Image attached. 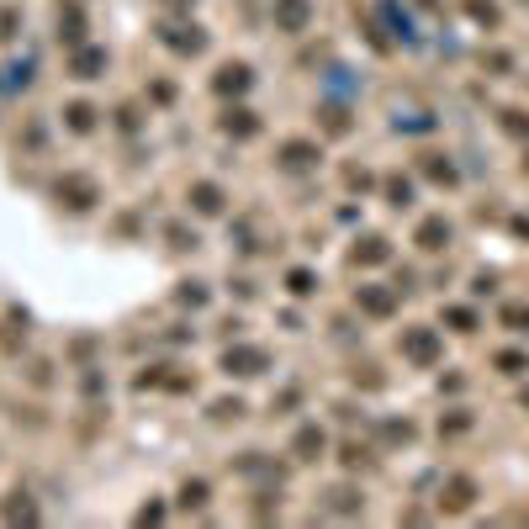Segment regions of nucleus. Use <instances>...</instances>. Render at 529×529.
<instances>
[{"instance_id":"nucleus-1","label":"nucleus","mask_w":529,"mask_h":529,"mask_svg":"<svg viewBox=\"0 0 529 529\" xmlns=\"http://www.w3.org/2000/svg\"><path fill=\"white\" fill-rule=\"evenodd\" d=\"M302 21H307V0H280V27L297 32Z\"/></svg>"},{"instance_id":"nucleus-2","label":"nucleus","mask_w":529,"mask_h":529,"mask_svg":"<svg viewBox=\"0 0 529 529\" xmlns=\"http://www.w3.org/2000/svg\"><path fill=\"white\" fill-rule=\"evenodd\" d=\"M445 239H450V228H445V222H423V233H419V244H423V249H445Z\"/></svg>"},{"instance_id":"nucleus-3","label":"nucleus","mask_w":529,"mask_h":529,"mask_svg":"<svg viewBox=\"0 0 529 529\" xmlns=\"http://www.w3.org/2000/svg\"><path fill=\"white\" fill-rule=\"evenodd\" d=\"M217 85H222V90H244V85H249V69H222Z\"/></svg>"},{"instance_id":"nucleus-4","label":"nucleus","mask_w":529,"mask_h":529,"mask_svg":"<svg viewBox=\"0 0 529 529\" xmlns=\"http://www.w3.org/2000/svg\"><path fill=\"white\" fill-rule=\"evenodd\" d=\"M196 207H201V212H217L222 201H217V190H212V186H196Z\"/></svg>"},{"instance_id":"nucleus-5","label":"nucleus","mask_w":529,"mask_h":529,"mask_svg":"<svg viewBox=\"0 0 529 529\" xmlns=\"http://www.w3.org/2000/svg\"><path fill=\"white\" fill-rule=\"evenodd\" d=\"M408 350L419 355V360H429V350H434V344H429V334H413V339H408Z\"/></svg>"},{"instance_id":"nucleus-6","label":"nucleus","mask_w":529,"mask_h":529,"mask_svg":"<svg viewBox=\"0 0 529 529\" xmlns=\"http://www.w3.org/2000/svg\"><path fill=\"white\" fill-rule=\"evenodd\" d=\"M74 69H80V80H90V69H101V53H80V64H74Z\"/></svg>"}]
</instances>
